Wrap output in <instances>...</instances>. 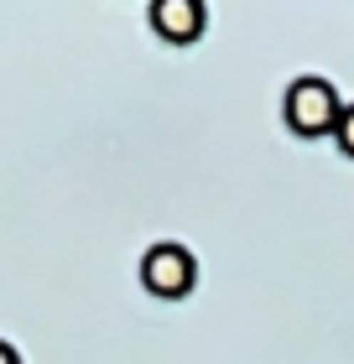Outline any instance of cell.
Segmentation results:
<instances>
[{
    "mask_svg": "<svg viewBox=\"0 0 354 364\" xmlns=\"http://www.w3.org/2000/svg\"><path fill=\"white\" fill-rule=\"evenodd\" d=\"M281 120L292 136L302 141H318V136H333L344 120V99H339V84H328V78L318 73H302L286 84L281 94Z\"/></svg>",
    "mask_w": 354,
    "mask_h": 364,
    "instance_id": "obj_1",
    "label": "cell"
},
{
    "mask_svg": "<svg viewBox=\"0 0 354 364\" xmlns=\"http://www.w3.org/2000/svg\"><path fill=\"white\" fill-rule=\"evenodd\" d=\"M141 287L151 296H162V302H182L198 287V255L188 245H172V240L151 245L141 255Z\"/></svg>",
    "mask_w": 354,
    "mask_h": 364,
    "instance_id": "obj_2",
    "label": "cell"
},
{
    "mask_svg": "<svg viewBox=\"0 0 354 364\" xmlns=\"http://www.w3.org/2000/svg\"><path fill=\"white\" fill-rule=\"evenodd\" d=\"M146 21H151V31H157L162 42L188 47V42L204 37V26H209V6H204V0H157V6L146 11Z\"/></svg>",
    "mask_w": 354,
    "mask_h": 364,
    "instance_id": "obj_3",
    "label": "cell"
},
{
    "mask_svg": "<svg viewBox=\"0 0 354 364\" xmlns=\"http://www.w3.org/2000/svg\"><path fill=\"white\" fill-rule=\"evenodd\" d=\"M333 141H339L344 156H354V105H344V120H339V130H333Z\"/></svg>",
    "mask_w": 354,
    "mask_h": 364,
    "instance_id": "obj_4",
    "label": "cell"
},
{
    "mask_svg": "<svg viewBox=\"0 0 354 364\" xmlns=\"http://www.w3.org/2000/svg\"><path fill=\"white\" fill-rule=\"evenodd\" d=\"M0 364H21V354H16V349H11L6 338H0Z\"/></svg>",
    "mask_w": 354,
    "mask_h": 364,
    "instance_id": "obj_5",
    "label": "cell"
}]
</instances>
